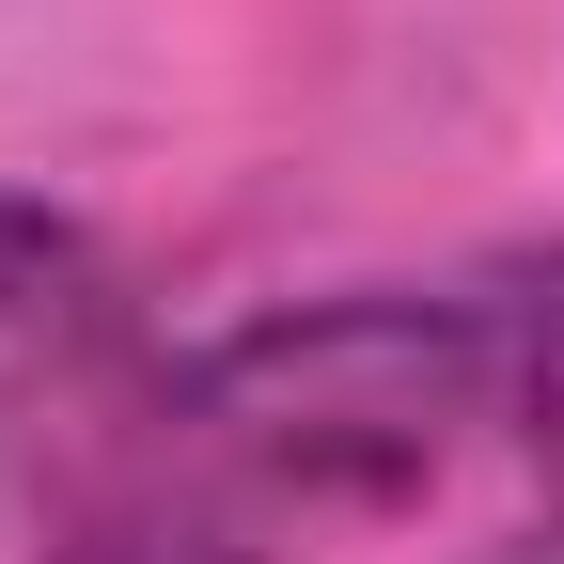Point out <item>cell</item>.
<instances>
[{
	"label": "cell",
	"mask_w": 564,
	"mask_h": 564,
	"mask_svg": "<svg viewBox=\"0 0 564 564\" xmlns=\"http://www.w3.org/2000/svg\"><path fill=\"white\" fill-rule=\"evenodd\" d=\"M455 423H486L470 299H282L95 423L32 518V564H299L329 518L440 486Z\"/></svg>",
	"instance_id": "obj_1"
},
{
	"label": "cell",
	"mask_w": 564,
	"mask_h": 564,
	"mask_svg": "<svg viewBox=\"0 0 564 564\" xmlns=\"http://www.w3.org/2000/svg\"><path fill=\"white\" fill-rule=\"evenodd\" d=\"M455 299H470V345H486V423H502L533 470H564V236L470 267Z\"/></svg>",
	"instance_id": "obj_3"
},
{
	"label": "cell",
	"mask_w": 564,
	"mask_h": 564,
	"mask_svg": "<svg viewBox=\"0 0 564 564\" xmlns=\"http://www.w3.org/2000/svg\"><path fill=\"white\" fill-rule=\"evenodd\" d=\"M470 564H564V518H533V533H486Z\"/></svg>",
	"instance_id": "obj_4"
},
{
	"label": "cell",
	"mask_w": 564,
	"mask_h": 564,
	"mask_svg": "<svg viewBox=\"0 0 564 564\" xmlns=\"http://www.w3.org/2000/svg\"><path fill=\"white\" fill-rule=\"evenodd\" d=\"M126 267L63 220V204L0 188V533L47 518V486L95 455L126 408Z\"/></svg>",
	"instance_id": "obj_2"
}]
</instances>
